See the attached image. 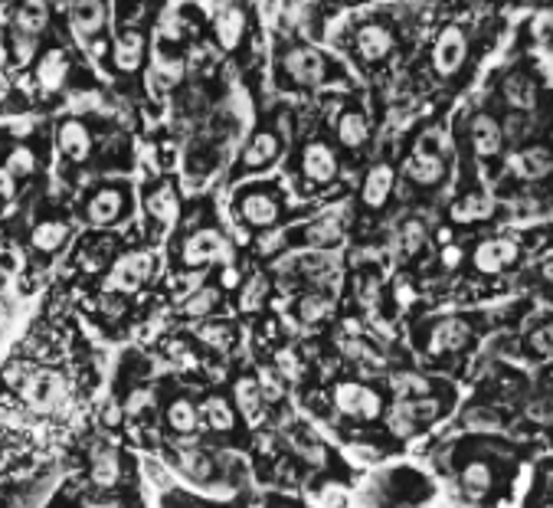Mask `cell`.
Instances as JSON below:
<instances>
[{
    "label": "cell",
    "mask_w": 553,
    "mask_h": 508,
    "mask_svg": "<svg viewBox=\"0 0 553 508\" xmlns=\"http://www.w3.org/2000/svg\"><path fill=\"white\" fill-rule=\"evenodd\" d=\"M196 335L204 338L206 345L216 348V351H226V348L236 341V331H233L226 321H213V325H204V328H196Z\"/></svg>",
    "instance_id": "obj_36"
},
{
    "label": "cell",
    "mask_w": 553,
    "mask_h": 508,
    "mask_svg": "<svg viewBox=\"0 0 553 508\" xmlns=\"http://www.w3.org/2000/svg\"><path fill=\"white\" fill-rule=\"evenodd\" d=\"M145 60V36L141 30H121L115 36V46H111V62H115V70L121 72H135Z\"/></svg>",
    "instance_id": "obj_10"
},
{
    "label": "cell",
    "mask_w": 553,
    "mask_h": 508,
    "mask_svg": "<svg viewBox=\"0 0 553 508\" xmlns=\"http://www.w3.org/2000/svg\"><path fill=\"white\" fill-rule=\"evenodd\" d=\"M85 214H89V220H92L95 226H111L121 214H125V194H121L119 187H102L92 200H89V210H85Z\"/></svg>",
    "instance_id": "obj_14"
},
{
    "label": "cell",
    "mask_w": 553,
    "mask_h": 508,
    "mask_svg": "<svg viewBox=\"0 0 553 508\" xmlns=\"http://www.w3.org/2000/svg\"><path fill=\"white\" fill-rule=\"evenodd\" d=\"M239 216L246 220L249 226H275L281 216V204L275 197L272 190H246L243 197H239Z\"/></svg>",
    "instance_id": "obj_4"
},
{
    "label": "cell",
    "mask_w": 553,
    "mask_h": 508,
    "mask_svg": "<svg viewBox=\"0 0 553 508\" xmlns=\"http://www.w3.org/2000/svg\"><path fill=\"white\" fill-rule=\"evenodd\" d=\"M46 7L43 4H26V7H20L17 14H14V24H17V30L20 34H26V36H36L46 26Z\"/></svg>",
    "instance_id": "obj_35"
},
{
    "label": "cell",
    "mask_w": 553,
    "mask_h": 508,
    "mask_svg": "<svg viewBox=\"0 0 553 508\" xmlns=\"http://www.w3.org/2000/svg\"><path fill=\"white\" fill-rule=\"evenodd\" d=\"M69 76V56L62 50H50L43 53L40 66H36V82H40L46 92H52V89H60L62 82H66Z\"/></svg>",
    "instance_id": "obj_20"
},
{
    "label": "cell",
    "mask_w": 553,
    "mask_h": 508,
    "mask_svg": "<svg viewBox=\"0 0 553 508\" xmlns=\"http://www.w3.org/2000/svg\"><path fill=\"white\" fill-rule=\"evenodd\" d=\"M423 243H425V226H423V220H409V224L403 226V250H406V253H416V250H423Z\"/></svg>",
    "instance_id": "obj_41"
},
{
    "label": "cell",
    "mask_w": 553,
    "mask_h": 508,
    "mask_svg": "<svg viewBox=\"0 0 553 508\" xmlns=\"http://www.w3.org/2000/svg\"><path fill=\"white\" fill-rule=\"evenodd\" d=\"M121 475V459L119 453L111 446H95L92 453V483L102 485V489H109V485L119 483Z\"/></svg>",
    "instance_id": "obj_23"
},
{
    "label": "cell",
    "mask_w": 553,
    "mask_h": 508,
    "mask_svg": "<svg viewBox=\"0 0 553 508\" xmlns=\"http://www.w3.org/2000/svg\"><path fill=\"white\" fill-rule=\"evenodd\" d=\"M390 190H393V168L390 164H374L370 174H367L364 190H360V200H364V207L377 210L386 204Z\"/></svg>",
    "instance_id": "obj_19"
},
{
    "label": "cell",
    "mask_w": 553,
    "mask_h": 508,
    "mask_svg": "<svg viewBox=\"0 0 553 508\" xmlns=\"http://www.w3.org/2000/svg\"><path fill=\"white\" fill-rule=\"evenodd\" d=\"M328 312H331V305H328L324 295H305V299L298 302V315H301V321H321Z\"/></svg>",
    "instance_id": "obj_39"
},
{
    "label": "cell",
    "mask_w": 553,
    "mask_h": 508,
    "mask_svg": "<svg viewBox=\"0 0 553 508\" xmlns=\"http://www.w3.org/2000/svg\"><path fill=\"white\" fill-rule=\"evenodd\" d=\"M510 171L520 181H537V177H547L553 171V155L547 148H528L520 155L510 158Z\"/></svg>",
    "instance_id": "obj_18"
},
{
    "label": "cell",
    "mask_w": 553,
    "mask_h": 508,
    "mask_svg": "<svg viewBox=\"0 0 553 508\" xmlns=\"http://www.w3.org/2000/svg\"><path fill=\"white\" fill-rule=\"evenodd\" d=\"M550 380H553V374H550Z\"/></svg>",
    "instance_id": "obj_52"
},
{
    "label": "cell",
    "mask_w": 553,
    "mask_h": 508,
    "mask_svg": "<svg viewBox=\"0 0 553 508\" xmlns=\"http://www.w3.org/2000/svg\"><path fill=\"white\" fill-rule=\"evenodd\" d=\"M213 30H216V40H220L226 50H233V46L243 40V34H246V14L239 7H223L220 14H216V20H213Z\"/></svg>",
    "instance_id": "obj_21"
},
{
    "label": "cell",
    "mask_w": 553,
    "mask_h": 508,
    "mask_svg": "<svg viewBox=\"0 0 553 508\" xmlns=\"http://www.w3.org/2000/svg\"><path fill=\"white\" fill-rule=\"evenodd\" d=\"M236 404L243 407V414L249 420H259L262 417V388H259V380H239Z\"/></svg>",
    "instance_id": "obj_31"
},
{
    "label": "cell",
    "mask_w": 553,
    "mask_h": 508,
    "mask_svg": "<svg viewBox=\"0 0 553 508\" xmlns=\"http://www.w3.org/2000/svg\"><path fill=\"white\" fill-rule=\"evenodd\" d=\"M400 388L403 390H406V394H429V380H423V378H406V380H403V384H400Z\"/></svg>",
    "instance_id": "obj_47"
},
{
    "label": "cell",
    "mask_w": 553,
    "mask_h": 508,
    "mask_svg": "<svg viewBox=\"0 0 553 508\" xmlns=\"http://www.w3.org/2000/svg\"><path fill=\"white\" fill-rule=\"evenodd\" d=\"M518 256H520V250L510 240H491V243H485V246H478L475 266L481 269V273H501V269L514 266Z\"/></svg>",
    "instance_id": "obj_16"
},
{
    "label": "cell",
    "mask_w": 553,
    "mask_h": 508,
    "mask_svg": "<svg viewBox=\"0 0 553 508\" xmlns=\"http://www.w3.org/2000/svg\"><path fill=\"white\" fill-rule=\"evenodd\" d=\"M154 266H157L154 253H148V250L125 253V256L115 259V266L109 269L105 289H109V292H121V295L138 292V289L154 276Z\"/></svg>",
    "instance_id": "obj_2"
},
{
    "label": "cell",
    "mask_w": 553,
    "mask_h": 508,
    "mask_svg": "<svg viewBox=\"0 0 553 508\" xmlns=\"http://www.w3.org/2000/svg\"><path fill=\"white\" fill-rule=\"evenodd\" d=\"M393 50V36L386 26L380 24H364L358 34V56L364 62H380L386 60Z\"/></svg>",
    "instance_id": "obj_13"
},
{
    "label": "cell",
    "mask_w": 553,
    "mask_h": 508,
    "mask_svg": "<svg viewBox=\"0 0 553 508\" xmlns=\"http://www.w3.org/2000/svg\"><path fill=\"white\" fill-rule=\"evenodd\" d=\"M279 148H281L279 135H272V131H255L253 141L246 145V155H243V168H246V171L265 168V164L279 155Z\"/></svg>",
    "instance_id": "obj_22"
},
{
    "label": "cell",
    "mask_w": 553,
    "mask_h": 508,
    "mask_svg": "<svg viewBox=\"0 0 553 508\" xmlns=\"http://www.w3.org/2000/svg\"><path fill=\"white\" fill-rule=\"evenodd\" d=\"M344 351L350 354V358H358V361H380V358H377V351L370 345H367V341H358V338H350V341H344Z\"/></svg>",
    "instance_id": "obj_44"
},
{
    "label": "cell",
    "mask_w": 553,
    "mask_h": 508,
    "mask_svg": "<svg viewBox=\"0 0 553 508\" xmlns=\"http://www.w3.org/2000/svg\"><path fill=\"white\" fill-rule=\"evenodd\" d=\"M7 384L20 394L33 414H56L69 400V384L60 370L52 368H36L30 361H14L4 370Z\"/></svg>",
    "instance_id": "obj_1"
},
{
    "label": "cell",
    "mask_w": 553,
    "mask_h": 508,
    "mask_svg": "<svg viewBox=\"0 0 553 508\" xmlns=\"http://www.w3.org/2000/svg\"><path fill=\"white\" fill-rule=\"evenodd\" d=\"M262 295H265V279L255 276L253 283L246 285V292H243V305H246V309H255V305L262 302Z\"/></svg>",
    "instance_id": "obj_45"
},
{
    "label": "cell",
    "mask_w": 553,
    "mask_h": 508,
    "mask_svg": "<svg viewBox=\"0 0 553 508\" xmlns=\"http://www.w3.org/2000/svg\"><path fill=\"white\" fill-rule=\"evenodd\" d=\"M33 53H36V36H26V34H20V30H17V36H14V60L26 62Z\"/></svg>",
    "instance_id": "obj_43"
},
{
    "label": "cell",
    "mask_w": 553,
    "mask_h": 508,
    "mask_svg": "<svg viewBox=\"0 0 553 508\" xmlns=\"http://www.w3.org/2000/svg\"><path fill=\"white\" fill-rule=\"evenodd\" d=\"M148 407H151V394H148V390H135V394L128 397L125 410H128L131 417H138V414H145Z\"/></svg>",
    "instance_id": "obj_46"
},
{
    "label": "cell",
    "mask_w": 553,
    "mask_h": 508,
    "mask_svg": "<svg viewBox=\"0 0 553 508\" xmlns=\"http://www.w3.org/2000/svg\"><path fill=\"white\" fill-rule=\"evenodd\" d=\"M501 129H498V121L491 119V115H475V121H472V145H475V155L481 158V161H491V158H498V151H501Z\"/></svg>",
    "instance_id": "obj_17"
},
{
    "label": "cell",
    "mask_w": 553,
    "mask_h": 508,
    "mask_svg": "<svg viewBox=\"0 0 553 508\" xmlns=\"http://www.w3.org/2000/svg\"><path fill=\"white\" fill-rule=\"evenodd\" d=\"M56 145H60V155L69 158V161H85L89 151H92V135L79 119H66L56 129Z\"/></svg>",
    "instance_id": "obj_8"
},
{
    "label": "cell",
    "mask_w": 553,
    "mask_h": 508,
    "mask_svg": "<svg viewBox=\"0 0 553 508\" xmlns=\"http://www.w3.org/2000/svg\"><path fill=\"white\" fill-rule=\"evenodd\" d=\"M180 76H184V66H180L177 60H167V62H157L151 70V86L154 89H170L174 82H180Z\"/></svg>",
    "instance_id": "obj_37"
},
{
    "label": "cell",
    "mask_w": 553,
    "mask_h": 508,
    "mask_svg": "<svg viewBox=\"0 0 553 508\" xmlns=\"http://www.w3.org/2000/svg\"><path fill=\"white\" fill-rule=\"evenodd\" d=\"M528 348L540 358H553V321H544L540 328H534L528 338Z\"/></svg>",
    "instance_id": "obj_38"
},
{
    "label": "cell",
    "mask_w": 553,
    "mask_h": 508,
    "mask_svg": "<svg viewBox=\"0 0 553 508\" xmlns=\"http://www.w3.org/2000/svg\"><path fill=\"white\" fill-rule=\"evenodd\" d=\"M105 4H76L72 7V26H76V34L79 36H95V34H102V26H105Z\"/></svg>",
    "instance_id": "obj_24"
},
{
    "label": "cell",
    "mask_w": 553,
    "mask_h": 508,
    "mask_svg": "<svg viewBox=\"0 0 553 508\" xmlns=\"http://www.w3.org/2000/svg\"><path fill=\"white\" fill-rule=\"evenodd\" d=\"M334 404H338L344 414L360 417V420H374L383 407L377 390L364 388V384H340V388L334 390Z\"/></svg>",
    "instance_id": "obj_6"
},
{
    "label": "cell",
    "mask_w": 553,
    "mask_h": 508,
    "mask_svg": "<svg viewBox=\"0 0 553 508\" xmlns=\"http://www.w3.org/2000/svg\"><path fill=\"white\" fill-rule=\"evenodd\" d=\"M465 341H468V321L465 319H445L429 331V354L459 351Z\"/></svg>",
    "instance_id": "obj_15"
},
{
    "label": "cell",
    "mask_w": 553,
    "mask_h": 508,
    "mask_svg": "<svg viewBox=\"0 0 553 508\" xmlns=\"http://www.w3.org/2000/svg\"><path fill=\"white\" fill-rule=\"evenodd\" d=\"M226 256V243L216 230H200L194 233L187 243H184V259L190 266H200V263H213V259Z\"/></svg>",
    "instance_id": "obj_12"
},
{
    "label": "cell",
    "mask_w": 553,
    "mask_h": 508,
    "mask_svg": "<svg viewBox=\"0 0 553 508\" xmlns=\"http://www.w3.org/2000/svg\"><path fill=\"white\" fill-rule=\"evenodd\" d=\"M465 53H468V43H465L462 26H445L443 34L435 36V46H433L435 72H439V76H452V72L465 62Z\"/></svg>",
    "instance_id": "obj_5"
},
{
    "label": "cell",
    "mask_w": 553,
    "mask_h": 508,
    "mask_svg": "<svg viewBox=\"0 0 553 508\" xmlns=\"http://www.w3.org/2000/svg\"><path fill=\"white\" fill-rule=\"evenodd\" d=\"M281 70H285L289 82L308 89V86H321L324 79L331 76V62L324 60L318 50H311V46H295V50L285 53Z\"/></svg>",
    "instance_id": "obj_3"
},
{
    "label": "cell",
    "mask_w": 553,
    "mask_h": 508,
    "mask_svg": "<svg viewBox=\"0 0 553 508\" xmlns=\"http://www.w3.org/2000/svg\"><path fill=\"white\" fill-rule=\"evenodd\" d=\"M540 276H544V279H547V283H550V285H553V259H547L544 266H540Z\"/></svg>",
    "instance_id": "obj_50"
},
{
    "label": "cell",
    "mask_w": 553,
    "mask_h": 508,
    "mask_svg": "<svg viewBox=\"0 0 553 508\" xmlns=\"http://www.w3.org/2000/svg\"><path fill=\"white\" fill-rule=\"evenodd\" d=\"M119 420H121L119 404H109V407H105V423H109V427H111V423H119Z\"/></svg>",
    "instance_id": "obj_49"
},
{
    "label": "cell",
    "mask_w": 553,
    "mask_h": 508,
    "mask_svg": "<svg viewBox=\"0 0 553 508\" xmlns=\"http://www.w3.org/2000/svg\"><path fill=\"white\" fill-rule=\"evenodd\" d=\"M501 92H504V99H508L514 109H534V102H537V92H534V82H530L524 72H510L508 79H504V86H501Z\"/></svg>",
    "instance_id": "obj_25"
},
{
    "label": "cell",
    "mask_w": 553,
    "mask_h": 508,
    "mask_svg": "<svg viewBox=\"0 0 553 508\" xmlns=\"http://www.w3.org/2000/svg\"><path fill=\"white\" fill-rule=\"evenodd\" d=\"M148 214H151L157 224H174V216H177V197H174V190L170 187L151 190V197H148Z\"/></svg>",
    "instance_id": "obj_30"
},
{
    "label": "cell",
    "mask_w": 553,
    "mask_h": 508,
    "mask_svg": "<svg viewBox=\"0 0 553 508\" xmlns=\"http://www.w3.org/2000/svg\"><path fill=\"white\" fill-rule=\"evenodd\" d=\"M544 508H553V499H550V502H547V505H544Z\"/></svg>",
    "instance_id": "obj_51"
},
{
    "label": "cell",
    "mask_w": 553,
    "mask_h": 508,
    "mask_svg": "<svg viewBox=\"0 0 553 508\" xmlns=\"http://www.w3.org/2000/svg\"><path fill=\"white\" fill-rule=\"evenodd\" d=\"M204 417H206V427H210V430H216V433L233 430V423H236V414H233V407L226 404V400H220V397L206 400Z\"/></svg>",
    "instance_id": "obj_33"
},
{
    "label": "cell",
    "mask_w": 553,
    "mask_h": 508,
    "mask_svg": "<svg viewBox=\"0 0 553 508\" xmlns=\"http://www.w3.org/2000/svg\"><path fill=\"white\" fill-rule=\"evenodd\" d=\"M491 483H494V475H491V465L488 463H468L465 469H462V489H465L468 499H481V495H488Z\"/></svg>",
    "instance_id": "obj_27"
},
{
    "label": "cell",
    "mask_w": 553,
    "mask_h": 508,
    "mask_svg": "<svg viewBox=\"0 0 553 508\" xmlns=\"http://www.w3.org/2000/svg\"><path fill=\"white\" fill-rule=\"evenodd\" d=\"M324 505H328V508H344V505H348V499H344V495H338V492H328Z\"/></svg>",
    "instance_id": "obj_48"
},
{
    "label": "cell",
    "mask_w": 553,
    "mask_h": 508,
    "mask_svg": "<svg viewBox=\"0 0 553 508\" xmlns=\"http://www.w3.org/2000/svg\"><path fill=\"white\" fill-rule=\"evenodd\" d=\"M170 463H174V469H180V473L187 475V479H194V483H210L213 475H216V465H213V459L206 456L204 449H170Z\"/></svg>",
    "instance_id": "obj_11"
},
{
    "label": "cell",
    "mask_w": 553,
    "mask_h": 508,
    "mask_svg": "<svg viewBox=\"0 0 553 508\" xmlns=\"http://www.w3.org/2000/svg\"><path fill=\"white\" fill-rule=\"evenodd\" d=\"M305 240L311 246H331V243L340 240V220L338 216H321V220H315V224L308 226Z\"/></svg>",
    "instance_id": "obj_34"
},
{
    "label": "cell",
    "mask_w": 553,
    "mask_h": 508,
    "mask_svg": "<svg viewBox=\"0 0 553 508\" xmlns=\"http://www.w3.org/2000/svg\"><path fill=\"white\" fill-rule=\"evenodd\" d=\"M66 236H69V226L62 224V220H43V224H36V230H33V250H40V253H56L66 243Z\"/></svg>",
    "instance_id": "obj_26"
},
{
    "label": "cell",
    "mask_w": 553,
    "mask_h": 508,
    "mask_svg": "<svg viewBox=\"0 0 553 508\" xmlns=\"http://www.w3.org/2000/svg\"><path fill=\"white\" fill-rule=\"evenodd\" d=\"M301 171L311 184H328L338 174V158L328 145L321 141H311L305 148V155H301Z\"/></svg>",
    "instance_id": "obj_9"
},
{
    "label": "cell",
    "mask_w": 553,
    "mask_h": 508,
    "mask_svg": "<svg viewBox=\"0 0 553 508\" xmlns=\"http://www.w3.org/2000/svg\"><path fill=\"white\" fill-rule=\"evenodd\" d=\"M33 168H36V158L30 155V148H17V151L7 158V174H14V177H26Z\"/></svg>",
    "instance_id": "obj_40"
},
{
    "label": "cell",
    "mask_w": 553,
    "mask_h": 508,
    "mask_svg": "<svg viewBox=\"0 0 553 508\" xmlns=\"http://www.w3.org/2000/svg\"><path fill=\"white\" fill-rule=\"evenodd\" d=\"M216 305H220V292H216V289H196V292L180 305V312H184L187 319H204V315L216 312Z\"/></svg>",
    "instance_id": "obj_32"
},
{
    "label": "cell",
    "mask_w": 553,
    "mask_h": 508,
    "mask_svg": "<svg viewBox=\"0 0 553 508\" xmlns=\"http://www.w3.org/2000/svg\"><path fill=\"white\" fill-rule=\"evenodd\" d=\"M406 174H409V181L419 184V187H435V184L445 177V161H443V155H439L435 148H429V141H425V145H419L416 151L409 155Z\"/></svg>",
    "instance_id": "obj_7"
},
{
    "label": "cell",
    "mask_w": 553,
    "mask_h": 508,
    "mask_svg": "<svg viewBox=\"0 0 553 508\" xmlns=\"http://www.w3.org/2000/svg\"><path fill=\"white\" fill-rule=\"evenodd\" d=\"M485 214H488L485 197H468L455 207V216H462V220H475V216H485Z\"/></svg>",
    "instance_id": "obj_42"
},
{
    "label": "cell",
    "mask_w": 553,
    "mask_h": 508,
    "mask_svg": "<svg viewBox=\"0 0 553 508\" xmlns=\"http://www.w3.org/2000/svg\"><path fill=\"white\" fill-rule=\"evenodd\" d=\"M167 427L180 436H190V433L200 427V414H196V407L190 400H174L167 407Z\"/></svg>",
    "instance_id": "obj_28"
},
{
    "label": "cell",
    "mask_w": 553,
    "mask_h": 508,
    "mask_svg": "<svg viewBox=\"0 0 553 508\" xmlns=\"http://www.w3.org/2000/svg\"><path fill=\"white\" fill-rule=\"evenodd\" d=\"M338 139L340 145L360 148L367 141V115L364 112H344L338 121Z\"/></svg>",
    "instance_id": "obj_29"
}]
</instances>
